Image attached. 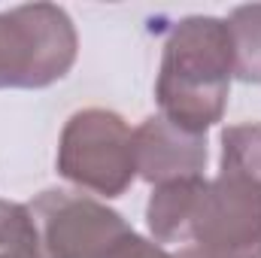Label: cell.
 Masks as SVG:
<instances>
[{
    "mask_svg": "<svg viewBox=\"0 0 261 258\" xmlns=\"http://www.w3.org/2000/svg\"><path fill=\"white\" fill-rule=\"evenodd\" d=\"M58 167L67 179L97 194L116 197L137 170V149L128 125L103 110H85L70 119L61 140Z\"/></svg>",
    "mask_w": 261,
    "mask_h": 258,
    "instance_id": "4",
    "label": "cell"
},
{
    "mask_svg": "<svg viewBox=\"0 0 261 258\" xmlns=\"http://www.w3.org/2000/svg\"><path fill=\"white\" fill-rule=\"evenodd\" d=\"M0 258H40V246H15L0 252Z\"/></svg>",
    "mask_w": 261,
    "mask_h": 258,
    "instance_id": "9",
    "label": "cell"
},
{
    "mask_svg": "<svg viewBox=\"0 0 261 258\" xmlns=\"http://www.w3.org/2000/svg\"><path fill=\"white\" fill-rule=\"evenodd\" d=\"M103 258H173V255H167L161 246H155V243L137 237L134 231H125V234L110 246V252Z\"/></svg>",
    "mask_w": 261,
    "mask_h": 258,
    "instance_id": "8",
    "label": "cell"
},
{
    "mask_svg": "<svg viewBox=\"0 0 261 258\" xmlns=\"http://www.w3.org/2000/svg\"><path fill=\"white\" fill-rule=\"evenodd\" d=\"M43 228V246L52 258H103L130 231L119 213L70 192H46L34 203Z\"/></svg>",
    "mask_w": 261,
    "mask_h": 258,
    "instance_id": "5",
    "label": "cell"
},
{
    "mask_svg": "<svg viewBox=\"0 0 261 258\" xmlns=\"http://www.w3.org/2000/svg\"><path fill=\"white\" fill-rule=\"evenodd\" d=\"M149 225L161 243H186L179 258H261V183L231 167L216 183H164Z\"/></svg>",
    "mask_w": 261,
    "mask_h": 258,
    "instance_id": "1",
    "label": "cell"
},
{
    "mask_svg": "<svg viewBox=\"0 0 261 258\" xmlns=\"http://www.w3.org/2000/svg\"><path fill=\"white\" fill-rule=\"evenodd\" d=\"M76 58V37L61 9L24 6L0 15V88H40Z\"/></svg>",
    "mask_w": 261,
    "mask_h": 258,
    "instance_id": "3",
    "label": "cell"
},
{
    "mask_svg": "<svg viewBox=\"0 0 261 258\" xmlns=\"http://www.w3.org/2000/svg\"><path fill=\"white\" fill-rule=\"evenodd\" d=\"M137 170L149 183H176L192 179L206 161V149L195 134H186L167 119H149L134 134Z\"/></svg>",
    "mask_w": 261,
    "mask_h": 258,
    "instance_id": "6",
    "label": "cell"
},
{
    "mask_svg": "<svg viewBox=\"0 0 261 258\" xmlns=\"http://www.w3.org/2000/svg\"><path fill=\"white\" fill-rule=\"evenodd\" d=\"M234 67L231 28L216 18H189L167 43L158 100L167 122L186 134H203L219 122Z\"/></svg>",
    "mask_w": 261,
    "mask_h": 258,
    "instance_id": "2",
    "label": "cell"
},
{
    "mask_svg": "<svg viewBox=\"0 0 261 258\" xmlns=\"http://www.w3.org/2000/svg\"><path fill=\"white\" fill-rule=\"evenodd\" d=\"M15 246H40L37 228L24 207L0 200V252L15 249Z\"/></svg>",
    "mask_w": 261,
    "mask_h": 258,
    "instance_id": "7",
    "label": "cell"
}]
</instances>
